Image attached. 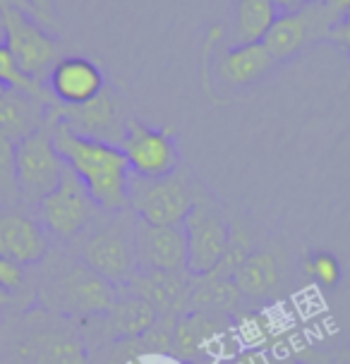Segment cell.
Segmentation results:
<instances>
[{
	"label": "cell",
	"instance_id": "6da1fadb",
	"mask_svg": "<svg viewBox=\"0 0 350 364\" xmlns=\"http://www.w3.org/2000/svg\"><path fill=\"white\" fill-rule=\"evenodd\" d=\"M53 144L65 166L84 182L94 204L103 213L129 209V164L118 144L75 132L68 122L46 120Z\"/></svg>",
	"mask_w": 350,
	"mask_h": 364
},
{
	"label": "cell",
	"instance_id": "7a4b0ae2",
	"mask_svg": "<svg viewBox=\"0 0 350 364\" xmlns=\"http://www.w3.org/2000/svg\"><path fill=\"white\" fill-rule=\"evenodd\" d=\"M5 350L10 364H92L80 321L41 304L17 314L8 326Z\"/></svg>",
	"mask_w": 350,
	"mask_h": 364
},
{
	"label": "cell",
	"instance_id": "3957f363",
	"mask_svg": "<svg viewBox=\"0 0 350 364\" xmlns=\"http://www.w3.org/2000/svg\"><path fill=\"white\" fill-rule=\"evenodd\" d=\"M115 300H118V288L80 259L58 255L43 266L38 304L53 314L82 321L106 314Z\"/></svg>",
	"mask_w": 350,
	"mask_h": 364
},
{
	"label": "cell",
	"instance_id": "277c9868",
	"mask_svg": "<svg viewBox=\"0 0 350 364\" xmlns=\"http://www.w3.org/2000/svg\"><path fill=\"white\" fill-rule=\"evenodd\" d=\"M80 262L92 271L113 283L115 288H125L132 273L137 271L134 257V216L127 211L118 213V218L103 220L89 228L80 237L77 250Z\"/></svg>",
	"mask_w": 350,
	"mask_h": 364
},
{
	"label": "cell",
	"instance_id": "5b68a950",
	"mask_svg": "<svg viewBox=\"0 0 350 364\" xmlns=\"http://www.w3.org/2000/svg\"><path fill=\"white\" fill-rule=\"evenodd\" d=\"M197 204L190 178L171 173L166 178L129 175V211L149 225H183Z\"/></svg>",
	"mask_w": 350,
	"mask_h": 364
},
{
	"label": "cell",
	"instance_id": "8992f818",
	"mask_svg": "<svg viewBox=\"0 0 350 364\" xmlns=\"http://www.w3.org/2000/svg\"><path fill=\"white\" fill-rule=\"evenodd\" d=\"M36 213L43 230L63 242L80 240L99 220V206L70 168H65L60 185L36 204Z\"/></svg>",
	"mask_w": 350,
	"mask_h": 364
},
{
	"label": "cell",
	"instance_id": "52a82bcc",
	"mask_svg": "<svg viewBox=\"0 0 350 364\" xmlns=\"http://www.w3.org/2000/svg\"><path fill=\"white\" fill-rule=\"evenodd\" d=\"M65 161L51 136V127L43 122L36 132H31L15 144V173L19 199L27 204H38L46 194L60 185L65 173Z\"/></svg>",
	"mask_w": 350,
	"mask_h": 364
},
{
	"label": "cell",
	"instance_id": "ba28073f",
	"mask_svg": "<svg viewBox=\"0 0 350 364\" xmlns=\"http://www.w3.org/2000/svg\"><path fill=\"white\" fill-rule=\"evenodd\" d=\"M187 235V273L190 276H209L221 264L230 242V225L209 199L199 197L197 204L185 218Z\"/></svg>",
	"mask_w": 350,
	"mask_h": 364
},
{
	"label": "cell",
	"instance_id": "9c48e42d",
	"mask_svg": "<svg viewBox=\"0 0 350 364\" xmlns=\"http://www.w3.org/2000/svg\"><path fill=\"white\" fill-rule=\"evenodd\" d=\"M129 171L139 178H166L178 171V144L168 129L149 127L139 120H129L118 141Z\"/></svg>",
	"mask_w": 350,
	"mask_h": 364
},
{
	"label": "cell",
	"instance_id": "30bf717a",
	"mask_svg": "<svg viewBox=\"0 0 350 364\" xmlns=\"http://www.w3.org/2000/svg\"><path fill=\"white\" fill-rule=\"evenodd\" d=\"M5 15V46L15 55L22 73H27L34 80H41L48 70L58 63V41L41 29V24L31 17L27 8L10 5Z\"/></svg>",
	"mask_w": 350,
	"mask_h": 364
},
{
	"label": "cell",
	"instance_id": "8fae6325",
	"mask_svg": "<svg viewBox=\"0 0 350 364\" xmlns=\"http://www.w3.org/2000/svg\"><path fill=\"white\" fill-rule=\"evenodd\" d=\"M339 17L341 12L334 8V3H314L295 12H281L276 17V22L271 24V29L267 31V36L262 38V43L274 60H286V58L297 53L309 38L319 34H332Z\"/></svg>",
	"mask_w": 350,
	"mask_h": 364
},
{
	"label": "cell",
	"instance_id": "7c38bea8",
	"mask_svg": "<svg viewBox=\"0 0 350 364\" xmlns=\"http://www.w3.org/2000/svg\"><path fill=\"white\" fill-rule=\"evenodd\" d=\"M157 309L149 302H144L142 297L132 295L125 288H118V300L106 314L92 316V318H82V323L96 326V331H87L84 338L96 333V343H122V341H137L147 333L149 328L157 323Z\"/></svg>",
	"mask_w": 350,
	"mask_h": 364
},
{
	"label": "cell",
	"instance_id": "4fadbf2b",
	"mask_svg": "<svg viewBox=\"0 0 350 364\" xmlns=\"http://www.w3.org/2000/svg\"><path fill=\"white\" fill-rule=\"evenodd\" d=\"M137 271H187V235L183 225H149L134 218Z\"/></svg>",
	"mask_w": 350,
	"mask_h": 364
},
{
	"label": "cell",
	"instance_id": "5bb4252c",
	"mask_svg": "<svg viewBox=\"0 0 350 364\" xmlns=\"http://www.w3.org/2000/svg\"><path fill=\"white\" fill-rule=\"evenodd\" d=\"M125 290L152 304L159 316H180L190 304L192 276L187 271H134Z\"/></svg>",
	"mask_w": 350,
	"mask_h": 364
},
{
	"label": "cell",
	"instance_id": "9a60e30c",
	"mask_svg": "<svg viewBox=\"0 0 350 364\" xmlns=\"http://www.w3.org/2000/svg\"><path fill=\"white\" fill-rule=\"evenodd\" d=\"M0 257L24 269L41 264L48 257V232L29 213L0 211Z\"/></svg>",
	"mask_w": 350,
	"mask_h": 364
},
{
	"label": "cell",
	"instance_id": "2e32d148",
	"mask_svg": "<svg viewBox=\"0 0 350 364\" xmlns=\"http://www.w3.org/2000/svg\"><path fill=\"white\" fill-rule=\"evenodd\" d=\"M46 120H60L68 122L75 132L84 136H94V139H103L115 144V139H120L118 134V110L106 89L101 91L96 99L80 103V106H63L55 103L46 110Z\"/></svg>",
	"mask_w": 350,
	"mask_h": 364
},
{
	"label": "cell",
	"instance_id": "e0dca14e",
	"mask_svg": "<svg viewBox=\"0 0 350 364\" xmlns=\"http://www.w3.org/2000/svg\"><path fill=\"white\" fill-rule=\"evenodd\" d=\"M51 94L63 106H80L103 91V75L87 58H63L48 75Z\"/></svg>",
	"mask_w": 350,
	"mask_h": 364
},
{
	"label": "cell",
	"instance_id": "ac0fdd59",
	"mask_svg": "<svg viewBox=\"0 0 350 364\" xmlns=\"http://www.w3.org/2000/svg\"><path fill=\"white\" fill-rule=\"evenodd\" d=\"M223 314L213 311H199L187 309L175 318L173 328V353L183 360H194L197 355L204 353L206 343L221 336L228 323L221 318Z\"/></svg>",
	"mask_w": 350,
	"mask_h": 364
},
{
	"label": "cell",
	"instance_id": "d6986e66",
	"mask_svg": "<svg viewBox=\"0 0 350 364\" xmlns=\"http://www.w3.org/2000/svg\"><path fill=\"white\" fill-rule=\"evenodd\" d=\"M51 106L38 99L22 94V91H5L0 96V134L19 141L22 136L36 132L46 122V110Z\"/></svg>",
	"mask_w": 350,
	"mask_h": 364
},
{
	"label": "cell",
	"instance_id": "ffe728a7",
	"mask_svg": "<svg viewBox=\"0 0 350 364\" xmlns=\"http://www.w3.org/2000/svg\"><path fill=\"white\" fill-rule=\"evenodd\" d=\"M274 58L264 48V43H243L226 50L218 60V77L230 87H245L250 82H257L262 75H267L274 68Z\"/></svg>",
	"mask_w": 350,
	"mask_h": 364
},
{
	"label": "cell",
	"instance_id": "44dd1931",
	"mask_svg": "<svg viewBox=\"0 0 350 364\" xmlns=\"http://www.w3.org/2000/svg\"><path fill=\"white\" fill-rule=\"evenodd\" d=\"M240 302V290L233 278L216 276H192V292H190V304L187 309H199V311H213V314H223L238 307Z\"/></svg>",
	"mask_w": 350,
	"mask_h": 364
},
{
	"label": "cell",
	"instance_id": "7402d4cb",
	"mask_svg": "<svg viewBox=\"0 0 350 364\" xmlns=\"http://www.w3.org/2000/svg\"><path fill=\"white\" fill-rule=\"evenodd\" d=\"M276 17L278 8L274 0H240L235 12V46L262 43Z\"/></svg>",
	"mask_w": 350,
	"mask_h": 364
},
{
	"label": "cell",
	"instance_id": "603a6c76",
	"mask_svg": "<svg viewBox=\"0 0 350 364\" xmlns=\"http://www.w3.org/2000/svg\"><path fill=\"white\" fill-rule=\"evenodd\" d=\"M240 295L262 297L278 283V266L276 259L267 252H250L240 269L233 276Z\"/></svg>",
	"mask_w": 350,
	"mask_h": 364
},
{
	"label": "cell",
	"instance_id": "cb8c5ba5",
	"mask_svg": "<svg viewBox=\"0 0 350 364\" xmlns=\"http://www.w3.org/2000/svg\"><path fill=\"white\" fill-rule=\"evenodd\" d=\"M0 84L10 91H22V94L38 99L46 106H55V99L51 94V89H46L41 84V80H34L27 73H22V68L17 65L15 55L10 53V48L5 43H0Z\"/></svg>",
	"mask_w": 350,
	"mask_h": 364
},
{
	"label": "cell",
	"instance_id": "d4e9b609",
	"mask_svg": "<svg viewBox=\"0 0 350 364\" xmlns=\"http://www.w3.org/2000/svg\"><path fill=\"white\" fill-rule=\"evenodd\" d=\"M15 144L10 136L0 134V197L15 201L19 199L17 173H15Z\"/></svg>",
	"mask_w": 350,
	"mask_h": 364
},
{
	"label": "cell",
	"instance_id": "484cf974",
	"mask_svg": "<svg viewBox=\"0 0 350 364\" xmlns=\"http://www.w3.org/2000/svg\"><path fill=\"white\" fill-rule=\"evenodd\" d=\"M304 271H307L317 283H322L324 288H336V285L341 283V264H339V259L334 255H329V252H317V255L307 257Z\"/></svg>",
	"mask_w": 350,
	"mask_h": 364
},
{
	"label": "cell",
	"instance_id": "4316f807",
	"mask_svg": "<svg viewBox=\"0 0 350 364\" xmlns=\"http://www.w3.org/2000/svg\"><path fill=\"white\" fill-rule=\"evenodd\" d=\"M22 283H24V266L0 257V288L15 295V290L22 288Z\"/></svg>",
	"mask_w": 350,
	"mask_h": 364
},
{
	"label": "cell",
	"instance_id": "83f0119b",
	"mask_svg": "<svg viewBox=\"0 0 350 364\" xmlns=\"http://www.w3.org/2000/svg\"><path fill=\"white\" fill-rule=\"evenodd\" d=\"M24 5L29 8V12L34 17H38L41 22H48V24H55V0H22Z\"/></svg>",
	"mask_w": 350,
	"mask_h": 364
},
{
	"label": "cell",
	"instance_id": "f1b7e54d",
	"mask_svg": "<svg viewBox=\"0 0 350 364\" xmlns=\"http://www.w3.org/2000/svg\"><path fill=\"white\" fill-rule=\"evenodd\" d=\"M334 38V41H339L343 48L350 53V10L348 12H343V15L339 17V22L334 24V29H332V34H329Z\"/></svg>",
	"mask_w": 350,
	"mask_h": 364
},
{
	"label": "cell",
	"instance_id": "f546056e",
	"mask_svg": "<svg viewBox=\"0 0 350 364\" xmlns=\"http://www.w3.org/2000/svg\"><path fill=\"white\" fill-rule=\"evenodd\" d=\"M276 8H281L283 12H295L300 8H307V5H314L319 3V0H274Z\"/></svg>",
	"mask_w": 350,
	"mask_h": 364
},
{
	"label": "cell",
	"instance_id": "4dcf8cb0",
	"mask_svg": "<svg viewBox=\"0 0 350 364\" xmlns=\"http://www.w3.org/2000/svg\"><path fill=\"white\" fill-rule=\"evenodd\" d=\"M10 5H19V8H27V5H24L22 0H0V12L8 10ZM27 10H29V8H27ZM31 17H34V15H31Z\"/></svg>",
	"mask_w": 350,
	"mask_h": 364
},
{
	"label": "cell",
	"instance_id": "1f68e13d",
	"mask_svg": "<svg viewBox=\"0 0 350 364\" xmlns=\"http://www.w3.org/2000/svg\"><path fill=\"white\" fill-rule=\"evenodd\" d=\"M10 302H12V292L0 288V307H5V304H10Z\"/></svg>",
	"mask_w": 350,
	"mask_h": 364
},
{
	"label": "cell",
	"instance_id": "d6a6232c",
	"mask_svg": "<svg viewBox=\"0 0 350 364\" xmlns=\"http://www.w3.org/2000/svg\"><path fill=\"white\" fill-rule=\"evenodd\" d=\"M334 8L339 12H348L350 10V0H334Z\"/></svg>",
	"mask_w": 350,
	"mask_h": 364
},
{
	"label": "cell",
	"instance_id": "836d02e7",
	"mask_svg": "<svg viewBox=\"0 0 350 364\" xmlns=\"http://www.w3.org/2000/svg\"><path fill=\"white\" fill-rule=\"evenodd\" d=\"M5 91H8V89H5V87H3V84H0V96H3V94H5Z\"/></svg>",
	"mask_w": 350,
	"mask_h": 364
},
{
	"label": "cell",
	"instance_id": "e575fe53",
	"mask_svg": "<svg viewBox=\"0 0 350 364\" xmlns=\"http://www.w3.org/2000/svg\"><path fill=\"white\" fill-rule=\"evenodd\" d=\"M346 364H350V350H348V353H346Z\"/></svg>",
	"mask_w": 350,
	"mask_h": 364
}]
</instances>
